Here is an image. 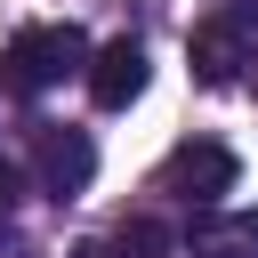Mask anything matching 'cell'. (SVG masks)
<instances>
[{"label":"cell","instance_id":"obj_1","mask_svg":"<svg viewBox=\"0 0 258 258\" xmlns=\"http://www.w3.org/2000/svg\"><path fill=\"white\" fill-rule=\"evenodd\" d=\"M73 73H89L81 24H24V32L0 48V89H8V97H40V89H56V81H73Z\"/></svg>","mask_w":258,"mask_h":258},{"label":"cell","instance_id":"obj_2","mask_svg":"<svg viewBox=\"0 0 258 258\" xmlns=\"http://www.w3.org/2000/svg\"><path fill=\"white\" fill-rule=\"evenodd\" d=\"M89 177H97V145H89V129H32V185H40L48 202L89 194Z\"/></svg>","mask_w":258,"mask_h":258},{"label":"cell","instance_id":"obj_3","mask_svg":"<svg viewBox=\"0 0 258 258\" xmlns=\"http://www.w3.org/2000/svg\"><path fill=\"white\" fill-rule=\"evenodd\" d=\"M226 185H234V153L210 145V137H194V145H177V153L161 161V194H177V202H194V210H210Z\"/></svg>","mask_w":258,"mask_h":258},{"label":"cell","instance_id":"obj_4","mask_svg":"<svg viewBox=\"0 0 258 258\" xmlns=\"http://www.w3.org/2000/svg\"><path fill=\"white\" fill-rule=\"evenodd\" d=\"M89 97L105 105V113H121V105H137L145 97V40H105V48H89Z\"/></svg>","mask_w":258,"mask_h":258},{"label":"cell","instance_id":"obj_5","mask_svg":"<svg viewBox=\"0 0 258 258\" xmlns=\"http://www.w3.org/2000/svg\"><path fill=\"white\" fill-rule=\"evenodd\" d=\"M177 258H258V218L250 210H194V226H185V242H177Z\"/></svg>","mask_w":258,"mask_h":258},{"label":"cell","instance_id":"obj_6","mask_svg":"<svg viewBox=\"0 0 258 258\" xmlns=\"http://www.w3.org/2000/svg\"><path fill=\"white\" fill-rule=\"evenodd\" d=\"M194 73H202V89H226L242 73V24L234 16H218V24L194 32Z\"/></svg>","mask_w":258,"mask_h":258},{"label":"cell","instance_id":"obj_7","mask_svg":"<svg viewBox=\"0 0 258 258\" xmlns=\"http://www.w3.org/2000/svg\"><path fill=\"white\" fill-rule=\"evenodd\" d=\"M121 258H169L177 242H169V226H153V218H137V226H121V242H113Z\"/></svg>","mask_w":258,"mask_h":258},{"label":"cell","instance_id":"obj_8","mask_svg":"<svg viewBox=\"0 0 258 258\" xmlns=\"http://www.w3.org/2000/svg\"><path fill=\"white\" fill-rule=\"evenodd\" d=\"M16 185H24V177H16V169H8V161H0V226H8V218H16Z\"/></svg>","mask_w":258,"mask_h":258},{"label":"cell","instance_id":"obj_9","mask_svg":"<svg viewBox=\"0 0 258 258\" xmlns=\"http://www.w3.org/2000/svg\"><path fill=\"white\" fill-rule=\"evenodd\" d=\"M0 258H32V250H24V242H16L8 226H0Z\"/></svg>","mask_w":258,"mask_h":258}]
</instances>
